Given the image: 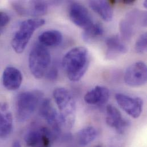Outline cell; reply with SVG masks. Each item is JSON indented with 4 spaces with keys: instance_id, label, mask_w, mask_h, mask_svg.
Instances as JSON below:
<instances>
[{
    "instance_id": "obj_1",
    "label": "cell",
    "mask_w": 147,
    "mask_h": 147,
    "mask_svg": "<svg viewBox=\"0 0 147 147\" xmlns=\"http://www.w3.org/2000/svg\"><path fill=\"white\" fill-rule=\"evenodd\" d=\"M90 63L88 49L77 47L70 50L63 57V67L68 78L72 81H79L86 73Z\"/></svg>"
},
{
    "instance_id": "obj_2",
    "label": "cell",
    "mask_w": 147,
    "mask_h": 147,
    "mask_svg": "<svg viewBox=\"0 0 147 147\" xmlns=\"http://www.w3.org/2000/svg\"><path fill=\"white\" fill-rule=\"evenodd\" d=\"M53 96L60 111L64 125L68 128H72L76 116V102L72 93L65 88H57L54 90Z\"/></svg>"
},
{
    "instance_id": "obj_3",
    "label": "cell",
    "mask_w": 147,
    "mask_h": 147,
    "mask_svg": "<svg viewBox=\"0 0 147 147\" xmlns=\"http://www.w3.org/2000/svg\"><path fill=\"white\" fill-rule=\"evenodd\" d=\"M43 94L38 90H31L20 93L16 99L17 117L20 121L28 120L42 101Z\"/></svg>"
},
{
    "instance_id": "obj_4",
    "label": "cell",
    "mask_w": 147,
    "mask_h": 147,
    "mask_svg": "<svg viewBox=\"0 0 147 147\" xmlns=\"http://www.w3.org/2000/svg\"><path fill=\"white\" fill-rule=\"evenodd\" d=\"M51 63L49 50L41 44H36L29 56V67L32 74L37 79L42 78L48 72Z\"/></svg>"
},
{
    "instance_id": "obj_5",
    "label": "cell",
    "mask_w": 147,
    "mask_h": 147,
    "mask_svg": "<svg viewBox=\"0 0 147 147\" xmlns=\"http://www.w3.org/2000/svg\"><path fill=\"white\" fill-rule=\"evenodd\" d=\"M43 19H28L20 24L11 41V46L17 53H22L34 32L45 24Z\"/></svg>"
},
{
    "instance_id": "obj_6",
    "label": "cell",
    "mask_w": 147,
    "mask_h": 147,
    "mask_svg": "<svg viewBox=\"0 0 147 147\" xmlns=\"http://www.w3.org/2000/svg\"><path fill=\"white\" fill-rule=\"evenodd\" d=\"M56 136L47 127H34L26 134L25 142L27 147H51Z\"/></svg>"
},
{
    "instance_id": "obj_7",
    "label": "cell",
    "mask_w": 147,
    "mask_h": 147,
    "mask_svg": "<svg viewBox=\"0 0 147 147\" xmlns=\"http://www.w3.org/2000/svg\"><path fill=\"white\" fill-rule=\"evenodd\" d=\"M40 114L51 127L56 136L61 132L64 124L60 113L53 107L50 100H42L40 105Z\"/></svg>"
},
{
    "instance_id": "obj_8",
    "label": "cell",
    "mask_w": 147,
    "mask_h": 147,
    "mask_svg": "<svg viewBox=\"0 0 147 147\" xmlns=\"http://www.w3.org/2000/svg\"><path fill=\"white\" fill-rule=\"evenodd\" d=\"M147 80V65L142 61L131 65L127 69L124 74L125 84L132 87L142 86L146 83Z\"/></svg>"
},
{
    "instance_id": "obj_9",
    "label": "cell",
    "mask_w": 147,
    "mask_h": 147,
    "mask_svg": "<svg viewBox=\"0 0 147 147\" xmlns=\"http://www.w3.org/2000/svg\"><path fill=\"white\" fill-rule=\"evenodd\" d=\"M117 104L128 115L134 119L140 117L143 111V101L140 97H134L123 93L115 96Z\"/></svg>"
},
{
    "instance_id": "obj_10",
    "label": "cell",
    "mask_w": 147,
    "mask_h": 147,
    "mask_svg": "<svg viewBox=\"0 0 147 147\" xmlns=\"http://www.w3.org/2000/svg\"><path fill=\"white\" fill-rule=\"evenodd\" d=\"M69 17L74 24L84 30L93 24L92 16L87 9L77 2H72L70 5Z\"/></svg>"
},
{
    "instance_id": "obj_11",
    "label": "cell",
    "mask_w": 147,
    "mask_h": 147,
    "mask_svg": "<svg viewBox=\"0 0 147 147\" xmlns=\"http://www.w3.org/2000/svg\"><path fill=\"white\" fill-rule=\"evenodd\" d=\"M106 123L120 134H124L130 125L129 121L123 116L118 109L112 105L107 107Z\"/></svg>"
},
{
    "instance_id": "obj_12",
    "label": "cell",
    "mask_w": 147,
    "mask_h": 147,
    "mask_svg": "<svg viewBox=\"0 0 147 147\" xmlns=\"http://www.w3.org/2000/svg\"><path fill=\"white\" fill-rule=\"evenodd\" d=\"M13 6L16 11L22 16H38L45 14L48 10L47 4L41 1L16 2Z\"/></svg>"
},
{
    "instance_id": "obj_13",
    "label": "cell",
    "mask_w": 147,
    "mask_h": 147,
    "mask_svg": "<svg viewBox=\"0 0 147 147\" xmlns=\"http://www.w3.org/2000/svg\"><path fill=\"white\" fill-rule=\"evenodd\" d=\"M107 52L105 58L107 60H114L128 52V48L123 40L118 35L108 37L105 41Z\"/></svg>"
},
{
    "instance_id": "obj_14",
    "label": "cell",
    "mask_w": 147,
    "mask_h": 147,
    "mask_svg": "<svg viewBox=\"0 0 147 147\" xmlns=\"http://www.w3.org/2000/svg\"><path fill=\"white\" fill-rule=\"evenodd\" d=\"M109 97L110 92L107 88L96 86L85 94L84 100L90 105L102 106L108 101Z\"/></svg>"
},
{
    "instance_id": "obj_15",
    "label": "cell",
    "mask_w": 147,
    "mask_h": 147,
    "mask_svg": "<svg viewBox=\"0 0 147 147\" xmlns=\"http://www.w3.org/2000/svg\"><path fill=\"white\" fill-rule=\"evenodd\" d=\"M13 129V117L9 105L5 102H0V138L6 139Z\"/></svg>"
},
{
    "instance_id": "obj_16",
    "label": "cell",
    "mask_w": 147,
    "mask_h": 147,
    "mask_svg": "<svg viewBox=\"0 0 147 147\" xmlns=\"http://www.w3.org/2000/svg\"><path fill=\"white\" fill-rule=\"evenodd\" d=\"M22 82V75L17 68L8 67L2 74V83L4 87L9 90L18 89Z\"/></svg>"
},
{
    "instance_id": "obj_17",
    "label": "cell",
    "mask_w": 147,
    "mask_h": 147,
    "mask_svg": "<svg viewBox=\"0 0 147 147\" xmlns=\"http://www.w3.org/2000/svg\"><path fill=\"white\" fill-rule=\"evenodd\" d=\"M113 1H90L89 6L103 20L107 22L111 21L113 17Z\"/></svg>"
},
{
    "instance_id": "obj_18",
    "label": "cell",
    "mask_w": 147,
    "mask_h": 147,
    "mask_svg": "<svg viewBox=\"0 0 147 147\" xmlns=\"http://www.w3.org/2000/svg\"><path fill=\"white\" fill-rule=\"evenodd\" d=\"M38 40L44 47H56L61 43L63 36L57 30H49L41 33L38 37Z\"/></svg>"
},
{
    "instance_id": "obj_19",
    "label": "cell",
    "mask_w": 147,
    "mask_h": 147,
    "mask_svg": "<svg viewBox=\"0 0 147 147\" xmlns=\"http://www.w3.org/2000/svg\"><path fill=\"white\" fill-rule=\"evenodd\" d=\"M102 26L99 23H93L90 27L85 29L82 34V37L85 42L92 44L99 40L104 34Z\"/></svg>"
},
{
    "instance_id": "obj_20",
    "label": "cell",
    "mask_w": 147,
    "mask_h": 147,
    "mask_svg": "<svg viewBox=\"0 0 147 147\" xmlns=\"http://www.w3.org/2000/svg\"><path fill=\"white\" fill-rule=\"evenodd\" d=\"M97 136V131L95 128L89 126L80 130L77 134V140L78 144L85 147L93 142Z\"/></svg>"
},
{
    "instance_id": "obj_21",
    "label": "cell",
    "mask_w": 147,
    "mask_h": 147,
    "mask_svg": "<svg viewBox=\"0 0 147 147\" xmlns=\"http://www.w3.org/2000/svg\"><path fill=\"white\" fill-rule=\"evenodd\" d=\"M136 25L127 17L123 19L119 24L120 32L123 40L129 41L131 39L135 32Z\"/></svg>"
},
{
    "instance_id": "obj_22",
    "label": "cell",
    "mask_w": 147,
    "mask_h": 147,
    "mask_svg": "<svg viewBox=\"0 0 147 147\" xmlns=\"http://www.w3.org/2000/svg\"><path fill=\"white\" fill-rule=\"evenodd\" d=\"M147 35L146 33L141 34L135 43V51L138 53L143 54L147 51Z\"/></svg>"
},
{
    "instance_id": "obj_23",
    "label": "cell",
    "mask_w": 147,
    "mask_h": 147,
    "mask_svg": "<svg viewBox=\"0 0 147 147\" xmlns=\"http://www.w3.org/2000/svg\"><path fill=\"white\" fill-rule=\"evenodd\" d=\"M9 17L4 12L0 11V29L7 25L9 22Z\"/></svg>"
},
{
    "instance_id": "obj_24",
    "label": "cell",
    "mask_w": 147,
    "mask_h": 147,
    "mask_svg": "<svg viewBox=\"0 0 147 147\" xmlns=\"http://www.w3.org/2000/svg\"><path fill=\"white\" fill-rule=\"evenodd\" d=\"M47 77L51 80H55L57 78L58 76V70L57 69L53 67L51 68L47 72ZM45 74V75H46Z\"/></svg>"
},
{
    "instance_id": "obj_25",
    "label": "cell",
    "mask_w": 147,
    "mask_h": 147,
    "mask_svg": "<svg viewBox=\"0 0 147 147\" xmlns=\"http://www.w3.org/2000/svg\"><path fill=\"white\" fill-rule=\"evenodd\" d=\"M22 147L20 143L17 142V141H15L14 142H13V145H12V147Z\"/></svg>"
},
{
    "instance_id": "obj_26",
    "label": "cell",
    "mask_w": 147,
    "mask_h": 147,
    "mask_svg": "<svg viewBox=\"0 0 147 147\" xmlns=\"http://www.w3.org/2000/svg\"><path fill=\"white\" fill-rule=\"evenodd\" d=\"M122 2L124 4L129 5V4L134 3L135 2V1H122Z\"/></svg>"
},
{
    "instance_id": "obj_27",
    "label": "cell",
    "mask_w": 147,
    "mask_h": 147,
    "mask_svg": "<svg viewBox=\"0 0 147 147\" xmlns=\"http://www.w3.org/2000/svg\"><path fill=\"white\" fill-rule=\"evenodd\" d=\"M143 5H144V6L145 7V8H147V1H145L144 2V3H143Z\"/></svg>"
},
{
    "instance_id": "obj_28",
    "label": "cell",
    "mask_w": 147,
    "mask_h": 147,
    "mask_svg": "<svg viewBox=\"0 0 147 147\" xmlns=\"http://www.w3.org/2000/svg\"><path fill=\"white\" fill-rule=\"evenodd\" d=\"M102 147L101 146H95V147Z\"/></svg>"
}]
</instances>
